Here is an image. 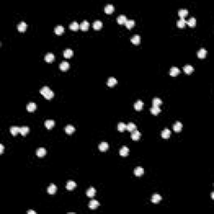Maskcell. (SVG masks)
<instances>
[{
	"label": "cell",
	"instance_id": "cell-40",
	"mask_svg": "<svg viewBox=\"0 0 214 214\" xmlns=\"http://www.w3.org/2000/svg\"><path fill=\"white\" fill-rule=\"evenodd\" d=\"M126 129H127V131H133L136 129V124H134V123L130 122L129 124L126 125Z\"/></svg>",
	"mask_w": 214,
	"mask_h": 214
},
{
	"label": "cell",
	"instance_id": "cell-10",
	"mask_svg": "<svg viewBox=\"0 0 214 214\" xmlns=\"http://www.w3.org/2000/svg\"><path fill=\"white\" fill-rule=\"evenodd\" d=\"M143 105H144V103H143V101L141 100H138L135 103V105H134V108H135L136 111H141V110H142Z\"/></svg>",
	"mask_w": 214,
	"mask_h": 214
},
{
	"label": "cell",
	"instance_id": "cell-19",
	"mask_svg": "<svg viewBox=\"0 0 214 214\" xmlns=\"http://www.w3.org/2000/svg\"><path fill=\"white\" fill-rule=\"evenodd\" d=\"M206 55H207V50L205 49V48H201V49L198 50V52H197V57H198V58L203 59V58L206 57Z\"/></svg>",
	"mask_w": 214,
	"mask_h": 214
},
{
	"label": "cell",
	"instance_id": "cell-43",
	"mask_svg": "<svg viewBox=\"0 0 214 214\" xmlns=\"http://www.w3.org/2000/svg\"><path fill=\"white\" fill-rule=\"evenodd\" d=\"M3 148H4V147H3V144L0 145V153H1V154H3Z\"/></svg>",
	"mask_w": 214,
	"mask_h": 214
},
{
	"label": "cell",
	"instance_id": "cell-31",
	"mask_svg": "<svg viewBox=\"0 0 214 214\" xmlns=\"http://www.w3.org/2000/svg\"><path fill=\"white\" fill-rule=\"evenodd\" d=\"M126 21H127L126 17L123 14L119 15L118 18H117V22H118V24H125V22Z\"/></svg>",
	"mask_w": 214,
	"mask_h": 214
},
{
	"label": "cell",
	"instance_id": "cell-8",
	"mask_svg": "<svg viewBox=\"0 0 214 214\" xmlns=\"http://www.w3.org/2000/svg\"><path fill=\"white\" fill-rule=\"evenodd\" d=\"M95 192H96L95 188L93 187H90L86 191V195H87V197H93L95 195Z\"/></svg>",
	"mask_w": 214,
	"mask_h": 214
},
{
	"label": "cell",
	"instance_id": "cell-39",
	"mask_svg": "<svg viewBox=\"0 0 214 214\" xmlns=\"http://www.w3.org/2000/svg\"><path fill=\"white\" fill-rule=\"evenodd\" d=\"M150 111H151V114H153V115H155V116H156V115H158V114L161 112V109H160V108H159L158 106H152V107L151 108V110H150Z\"/></svg>",
	"mask_w": 214,
	"mask_h": 214
},
{
	"label": "cell",
	"instance_id": "cell-35",
	"mask_svg": "<svg viewBox=\"0 0 214 214\" xmlns=\"http://www.w3.org/2000/svg\"><path fill=\"white\" fill-rule=\"evenodd\" d=\"M187 14H188V11H187V9L182 8V9H180L178 11V15L181 17V19H184Z\"/></svg>",
	"mask_w": 214,
	"mask_h": 214
},
{
	"label": "cell",
	"instance_id": "cell-15",
	"mask_svg": "<svg viewBox=\"0 0 214 214\" xmlns=\"http://www.w3.org/2000/svg\"><path fill=\"white\" fill-rule=\"evenodd\" d=\"M109 148V144L105 142H101L100 145H99V150L101 151H105L106 150H108Z\"/></svg>",
	"mask_w": 214,
	"mask_h": 214
},
{
	"label": "cell",
	"instance_id": "cell-12",
	"mask_svg": "<svg viewBox=\"0 0 214 214\" xmlns=\"http://www.w3.org/2000/svg\"><path fill=\"white\" fill-rule=\"evenodd\" d=\"M182 129V124L180 121H176L175 124L173 125V130L176 132H180Z\"/></svg>",
	"mask_w": 214,
	"mask_h": 214
},
{
	"label": "cell",
	"instance_id": "cell-38",
	"mask_svg": "<svg viewBox=\"0 0 214 214\" xmlns=\"http://www.w3.org/2000/svg\"><path fill=\"white\" fill-rule=\"evenodd\" d=\"M187 24H188L190 27H195L196 26V24H197V20H196L195 18H190V19H188V21L187 22Z\"/></svg>",
	"mask_w": 214,
	"mask_h": 214
},
{
	"label": "cell",
	"instance_id": "cell-26",
	"mask_svg": "<svg viewBox=\"0 0 214 214\" xmlns=\"http://www.w3.org/2000/svg\"><path fill=\"white\" fill-rule=\"evenodd\" d=\"M178 74H180V70L176 67H172L170 70V75L171 76H176Z\"/></svg>",
	"mask_w": 214,
	"mask_h": 214
},
{
	"label": "cell",
	"instance_id": "cell-17",
	"mask_svg": "<svg viewBox=\"0 0 214 214\" xmlns=\"http://www.w3.org/2000/svg\"><path fill=\"white\" fill-rule=\"evenodd\" d=\"M26 28H27V24L24 21L21 22L20 24H19V25H18V30L19 32H24L26 30Z\"/></svg>",
	"mask_w": 214,
	"mask_h": 214
},
{
	"label": "cell",
	"instance_id": "cell-6",
	"mask_svg": "<svg viewBox=\"0 0 214 214\" xmlns=\"http://www.w3.org/2000/svg\"><path fill=\"white\" fill-rule=\"evenodd\" d=\"M99 205H100L99 202L97 200H95V199L91 200L89 202V207L90 209H92V210H93V209H96L97 207H99Z\"/></svg>",
	"mask_w": 214,
	"mask_h": 214
},
{
	"label": "cell",
	"instance_id": "cell-42",
	"mask_svg": "<svg viewBox=\"0 0 214 214\" xmlns=\"http://www.w3.org/2000/svg\"><path fill=\"white\" fill-rule=\"evenodd\" d=\"M176 24H177V26L179 28H183V27H185V25L187 24V22L184 19H180L179 20L177 21Z\"/></svg>",
	"mask_w": 214,
	"mask_h": 214
},
{
	"label": "cell",
	"instance_id": "cell-7",
	"mask_svg": "<svg viewBox=\"0 0 214 214\" xmlns=\"http://www.w3.org/2000/svg\"><path fill=\"white\" fill-rule=\"evenodd\" d=\"M134 174L136 176H141L144 174V169L143 167L142 166H137L136 167L135 170H134Z\"/></svg>",
	"mask_w": 214,
	"mask_h": 214
},
{
	"label": "cell",
	"instance_id": "cell-34",
	"mask_svg": "<svg viewBox=\"0 0 214 214\" xmlns=\"http://www.w3.org/2000/svg\"><path fill=\"white\" fill-rule=\"evenodd\" d=\"M79 28V24L77 23L76 21L72 22V23L70 24V28L71 30H74V31H76V30H78Z\"/></svg>",
	"mask_w": 214,
	"mask_h": 214
},
{
	"label": "cell",
	"instance_id": "cell-16",
	"mask_svg": "<svg viewBox=\"0 0 214 214\" xmlns=\"http://www.w3.org/2000/svg\"><path fill=\"white\" fill-rule=\"evenodd\" d=\"M59 69H60L61 70H63V71H65V70H69L70 68V64L67 62V61H64V62H62L59 65Z\"/></svg>",
	"mask_w": 214,
	"mask_h": 214
},
{
	"label": "cell",
	"instance_id": "cell-3",
	"mask_svg": "<svg viewBox=\"0 0 214 214\" xmlns=\"http://www.w3.org/2000/svg\"><path fill=\"white\" fill-rule=\"evenodd\" d=\"M76 186H77L76 182H74V181L70 180L66 183V189H67V190H73V189L75 188Z\"/></svg>",
	"mask_w": 214,
	"mask_h": 214
},
{
	"label": "cell",
	"instance_id": "cell-32",
	"mask_svg": "<svg viewBox=\"0 0 214 214\" xmlns=\"http://www.w3.org/2000/svg\"><path fill=\"white\" fill-rule=\"evenodd\" d=\"M64 31H65V28H64L62 25H58V26H56L55 28H54V32H55V34H58V35L62 34Z\"/></svg>",
	"mask_w": 214,
	"mask_h": 214
},
{
	"label": "cell",
	"instance_id": "cell-2",
	"mask_svg": "<svg viewBox=\"0 0 214 214\" xmlns=\"http://www.w3.org/2000/svg\"><path fill=\"white\" fill-rule=\"evenodd\" d=\"M141 135H142V134H141V132H140V131H137V130H135V131H131V139H132V140H134V141H138V140H139V138L141 137Z\"/></svg>",
	"mask_w": 214,
	"mask_h": 214
},
{
	"label": "cell",
	"instance_id": "cell-11",
	"mask_svg": "<svg viewBox=\"0 0 214 214\" xmlns=\"http://www.w3.org/2000/svg\"><path fill=\"white\" fill-rule=\"evenodd\" d=\"M183 70H184V72L186 73L187 74H190L191 73L193 72L194 69L191 65H186L183 67Z\"/></svg>",
	"mask_w": 214,
	"mask_h": 214
},
{
	"label": "cell",
	"instance_id": "cell-5",
	"mask_svg": "<svg viewBox=\"0 0 214 214\" xmlns=\"http://www.w3.org/2000/svg\"><path fill=\"white\" fill-rule=\"evenodd\" d=\"M65 131L67 134H69V135H71V134L73 133V132L75 131V127L74 126V125H67L65 127Z\"/></svg>",
	"mask_w": 214,
	"mask_h": 214
},
{
	"label": "cell",
	"instance_id": "cell-23",
	"mask_svg": "<svg viewBox=\"0 0 214 214\" xmlns=\"http://www.w3.org/2000/svg\"><path fill=\"white\" fill-rule=\"evenodd\" d=\"M161 200H162V197L157 193H155L151 197V202H153V203H158Z\"/></svg>",
	"mask_w": 214,
	"mask_h": 214
},
{
	"label": "cell",
	"instance_id": "cell-20",
	"mask_svg": "<svg viewBox=\"0 0 214 214\" xmlns=\"http://www.w3.org/2000/svg\"><path fill=\"white\" fill-rule=\"evenodd\" d=\"M29 131V127L26 126V125H24V126L20 127V130H19V132L22 136H26Z\"/></svg>",
	"mask_w": 214,
	"mask_h": 214
},
{
	"label": "cell",
	"instance_id": "cell-37",
	"mask_svg": "<svg viewBox=\"0 0 214 214\" xmlns=\"http://www.w3.org/2000/svg\"><path fill=\"white\" fill-rule=\"evenodd\" d=\"M72 55H73V51L70 48H67V49H65V51H64V56H65V58L69 59Z\"/></svg>",
	"mask_w": 214,
	"mask_h": 214
},
{
	"label": "cell",
	"instance_id": "cell-27",
	"mask_svg": "<svg viewBox=\"0 0 214 214\" xmlns=\"http://www.w3.org/2000/svg\"><path fill=\"white\" fill-rule=\"evenodd\" d=\"M19 130H20V128L19 126H16V125H13V126L10 127V132L13 136H16L19 132Z\"/></svg>",
	"mask_w": 214,
	"mask_h": 214
},
{
	"label": "cell",
	"instance_id": "cell-14",
	"mask_svg": "<svg viewBox=\"0 0 214 214\" xmlns=\"http://www.w3.org/2000/svg\"><path fill=\"white\" fill-rule=\"evenodd\" d=\"M45 59L46 62H48V63L53 62V61L54 60V54H52V53H48V54H46L45 57Z\"/></svg>",
	"mask_w": 214,
	"mask_h": 214
},
{
	"label": "cell",
	"instance_id": "cell-41",
	"mask_svg": "<svg viewBox=\"0 0 214 214\" xmlns=\"http://www.w3.org/2000/svg\"><path fill=\"white\" fill-rule=\"evenodd\" d=\"M117 128H118V131L122 132L124 131L125 129H126V125L125 124L124 122H120L117 125Z\"/></svg>",
	"mask_w": 214,
	"mask_h": 214
},
{
	"label": "cell",
	"instance_id": "cell-22",
	"mask_svg": "<svg viewBox=\"0 0 214 214\" xmlns=\"http://www.w3.org/2000/svg\"><path fill=\"white\" fill-rule=\"evenodd\" d=\"M103 25V23L101 22L100 20H95L93 23V28H95V30H99L100 29L101 27H102Z\"/></svg>",
	"mask_w": 214,
	"mask_h": 214
},
{
	"label": "cell",
	"instance_id": "cell-9",
	"mask_svg": "<svg viewBox=\"0 0 214 214\" xmlns=\"http://www.w3.org/2000/svg\"><path fill=\"white\" fill-rule=\"evenodd\" d=\"M79 27H80L81 30H83V31H86V30H88V28H89V27H90V23L87 20H84L82 23L80 24Z\"/></svg>",
	"mask_w": 214,
	"mask_h": 214
},
{
	"label": "cell",
	"instance_id": "cell-25",
	"mask_svg": "<svg viewBox=\"0 0 214 214\" xmlns=\"http://www.w3.org/2000/svg\"><path fill=\"white\" fill-rule=\"evenodd\" d=\"M47 191L49 194H54L57 191V187L54 184H50L49 187H48Z\"/></svg>",
	"mask_w": 214,
	"mask_h": 214
},
{
	"label": "cell",
	"instance_id": "cell-1",
	"mask_svg": "<svg viewBox=\"0 0 214 214\" xmlns=\"http://www.w3.org/2000/svg\"><path fill=\"white\" fill-rule=\"evenodd\" d=\"M40 94L43 95L45 97L47 100H50L54 97V92L52 91L51 90L49 89V87L48 86H44L41 88L40 90Z\"/></svg>",
	"mask_w": 214,
	"mask_h": 214
},
{
	"label": "cell",
	"instance_id": "cell-29",
	"mask_svg": "<svg viewBox=\"0 0 214 214\" xmlns=\"http://www.w3.org/2000/svg\"><path fill=\"white\" fill-rule=\"evenodd\" d=\"M125 27H126L127 28H131L132 27H134V25L136 24V22L135 20H133V19H127V21L125 22Z\"/></svg>",
	"mask_w": 214,
	"mask_h": 214
},
{
	"label": "cell",
	"instance_id": "cell-18",
	"mask_svg": "<svg viewBox=\"0 0 214 214\" xmlns=\"http://www.w3.org/2000/svg\"><path fill=\"white\" fill-rule=\"evenodd\" d=\"M36 107H37L36 104L34 102H30L27 105V111L29 112H33L36 110Z\"/></svg>",
	"mask_w": 214,
	"mask_h": 214
},
{
	"label": "cell",
	"instance_id": "cell-4",
	"mask_svg": "<svg viewBox=\"0 0 214 214\" xmlns=\"http://www.w3.org/2000/svg\"><path fill=\"white\" fill-rule=\"evenodd\" d=\"M129 151H130V150L126 145H123L120 150V155L121 156H128V154H129Z\"/></svg>",
	"mask_w": 214,
	"mask_h": 214
},
{
	"label": "cell",
	"instance_id": "cell-24",
	"mask_svg": "<svg viewBox=\"0 0 214 214\" xmlns=\"http://www.w3.org/2000/svg\"><path fill=\"white\" fill-rule=\"evenodd\" d=\"M114 8H115L114 6L112 5V4L109 3V4H107V5L105 7V12L107 14H111V13L114 11Z\"/></svg>",
	"mask_w": 214,
	"mask_h": 214
},
{
	"label": "cell",
	"instance_id": "cell-13",
	"mask_svg": "<svg viewBox=\"0 0 214 214\" xmlns=\"http://www.w3.org/2000/svg\"><path fill=\"white\" fill-rule=\"evenodd\" d=\"M117 84V80H116V78H114V77H110L109 79H108L107 80V85L110 87H113L115 85H116Z\"/></svg>",
	"mask_w": 214,
	"mask_h": 214
},
{
	"label": "cell",
	"instance_id": "cell-33",
	"mask_svg": "<svg viewBox=\"0 0 214 214\" xmlns=\"http://www.w3.org/2000/svg\"><path fill=\"white\" fill-rule=\"evenodd\" d=\"M131 40V43L134 44V45H139V44H140L141 38H140V36H139L138 34H136V35H134V36L132 37Z\"/></svg>",
	"mask_w": 214,
	"mask_h": 214
},
{
	"label": "cell",
	"instance_id": "cell-36",
	"mask_svg": "<svg viewBox=\"0 0 214 214\" xmlns=\"http://www.w3.org/2000/svg\"><path fill=\"white\" fill-rule=\"evenodd\" d=\"M46 150L45 149V148H39L38 150H37V151H36V154H37V156H39V157H42V156H45V154H46Z\"/></svg>",
	"mask_w": 214,
	"mask_h": 214
},
{
	"label": "cell",
	"instance_id": "cell-21",
	"mask_svg": "<svg viewBox=\"0 0 214 214\" xmlns=\"http://www.w3.org/2000/svg\"><path fill=\"white\" fill-rule=\"evenodd\" d=\"M54 124H55V122H54V120H45V127L48 130L54 127Z\"/></svg>",
	"mask_w": 214,
	"mask_h": 214
},
{
	"label": "cell",
	"instance_id": "cell-28",
	"mask_svg": "<svg viewBox=\"0 0 214 214\" xmlns=\"http://www.w3.org/2000/svg\"><path fill=\"white\" fill-rule=\"evenodd\" d=\"M170 136H171V131H170L169 129H164L162 132V138L164 139H167L170 137Z\"/></svg>",
	"mask_w": 214,
	"mask_h": 214
},
{
	"label": "cell",
	"instance_id": "cell-30",
	"mask_svg": "<svg viewBox=\"0 0 214 214\" xmlns=\"http://www.w3.org/2000/svg\"><path fill=\"white\" fill-rule=\"evenodd\" d=\"M162 100H161L160 98L156 97V98H153V100H152V106H159V105H162Z\"/></svg>",
	"mask_w": 214,
	"mask_h": 214
},
{
	"label": "cell",
	"instance_id": "cell-44",
	"mask_svg": "<svg viewBox=\"0 0 214 214\" xmlns=\"http://www.w3.org/2000/svg\"><path fill=\"white\" fill-rule=\"evenodd\" d=\"M27 213H34V214H35V213H36V212H34L33 210H29V211L27 212Z\"/></svg>",
	"mask_w": 214,
	"mask_h": 214
}]
</instances>
